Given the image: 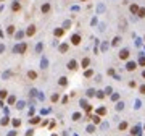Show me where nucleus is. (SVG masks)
Returning <instances> with one entry per match:
<instances>
[{
  "mask_svg": "<svg viewBox=\"0 0 145 136\" xmlns=\"http://www.w3.org/2000/svg\"><path fill=\"white\" fill-rule=\"evenodd\" d=\"M10 76H11V71H5L3 75H2V78H3V80H8Z\"/></svg>",
  "mask_w": 145,
  "mask_h": 136,
  "instance_id": "32",
  "label": "nucleus"
},
{
  "mask_svg": "<svg viewBox=\"0 0 145 136\" xmlns=\"http://www.w3.org/2000/svg\"><path fill=\"white\" fill-rule=\"evenodd\" d=\"M139 65H140V66H145V55H140V57H139Z\"/></svg>",
  "mask_w": 145,
  "mask_h": 136,
  "instance_id": "27",
  "label": "nucleus"
},
{
  "mask_svg": "<svg viewBox=\"0 0 145 136\" xmlns=\"http://www.w3.org/2000/svg\"><path fill=\"white\" fill-rule=\"evenodd\" d=\"M107 113V109L105 107H100V109H97V115H105Z\"/></svg>",
  "mask_w": 145,
  "mask_h": 136,
  "instance_id": "25",
  "label": "nucleus"
},
{
  "mask_svg": "<svg viewBox=\"0 0 145 136\" xmlns=\"http://www.w3.org/2000/svg\"><path fill=\"white\" fill-rule=\"evenodd\" d=\"M64 29V31H66V29H69V28H71V21H69V19H64L63 21V26H61Z\"/></svg>",
  "mask_w": 145,
  "mask_h": 136,
  "instance_id": "20",
  "label": "nucleus"
},
{
  "mask_svg": "<svg viewBox=\"0 0 145 136\" xmlns=\"http://www.w3.org/2000/svg\"><path fill=\"white\" fill-rule=\"evenodd\" d=\"M92 122H94V123H100V115H92Z\"/></svg>",
  "mask_w": 145,
  "mask_h": 136,
  "instance_id": "29",
  "label": "nucleus"
},
{
  "mask_svg": "<svg viewBox=\"0 0 145 136\" xmlns=\"http://www.w3.org/2000/svg\"><path fill=\"white\" fill-rule=\"evenodd\" d=\"M34 34H36V26H34V24H29L27 29H26V36L27 37H32Z\"/></svg>",
  "mask_w": 145,
  "mask_h": 136,
  "instance_id": "4",
  "label": "nucleus"
},
{
  "mask_svg": "<svg viewBox=\"0 0 145 136\" xmlns=\"http://www.w3.org/2000/svg\"><path fill=\"white\" fill-rule=\"evenodd\" d=\"M15 29H16V28L13 26V24H10V26L7 28V33H8L10 36H15V34H16V33H15Z\"/></svg>",
  "mask_w": 145,
  "mask_h": 136,
  "instance_id": "18",
  "label": "nucleus"
},
{
  "mask_svg": "<svg viewBox=\"0 0 145 136\" xmlns=\"http://www.w3.org/2000/svg\"><path fill=\"white\" fill-rule=\"evenodd\" d=\"M5 52V44H0V54H3Z\"/></svg>",
  "mask_w": 145,
  "mask_h": 136,
  "instance_id": "45",
  "label": "nucleus"
},
{
  "mask_svg": "<svg viewBox=\"0 0 145 136\" xmlns=\"http://www.w3.org/2000/svg\"><path fill=\"white\" fill-rule=\"evenodd\" d=\"M84 76H85V78H90V76H94V70H85V71H84Z\"/></svg>",
  "mask_w": 145,
  "mask_h": 136,
  "instance_id": "24",
  "label": "nucleus"
},
{
  "mask_svg": "<svg viewBox=\"0 0 145 136\" xmlns=\"http://www.w3.org/2000/svg\"><path fill=\"white\" fill-rule=\"evenodd\" d=\"M50 99H52V102H56V100L60 99V96H58V94L55 92V94H53V96H52V97H50Z\"/></svg>",
  "mask_w": 145,
  "mask_h": 136,
  "instance_id": "36",
  "label": "nucleus"
},
{
  "mask_svg": "<svg viewBox=\"0 0 145 136\" xmlns=\"http://www.w3.org/2000/svg\"><path fill=\"white\" fill-rule=\"evenodd\" d=\"M144 41H145V36H144Z\"/></svg>",
  "mask_w": 145,
  "mask_h": 136,
  "instance_id": "54",
  "label": "nucleus"
},
{
  "mask_svg": "<svg viewBox=\"0 0 145 136\" xmlns=\"http://www.w3.org/2000/svg\"><path fill=\"white\" fill-rule=\"evenodd\" d=\"M39 122H40V118H39V117H32V118H31V123H34V125L39 123Z\"/></svg>",
  "mask_w": 145,
  "mask_h": 136,
  "instance_id": "35",
  "label": "nucleus"
},
{
  "mask_svg": "<svg viewBox=\"0 0 145 136\" xmlns=\"http://www.w3.org/2000/svg\"><path fill=\"white\" fill-rule=\"evenodd\" d=\"M23 107H24V102H23V100L16 104V109H18V110H21V109H23Z\"/></svg>",
  "mask_w": 145,
  "mask_h": 136,
  "instance_id": "38",
  "label": "nucleus"
},
{
  "mask_svg": "<svg viewBox=\"0 0 145 136\" xmlns=\"http://www.w3.org/2000/svg\"><path fill=\"white\" fill-rule=\"evenodd\" d=\"M137 16H139V18H145V8H144V7H140L139 13H137Z\"/></svg>",
  "mask_w": 145,
  "mask_h": 136,
  "instance_id": "23",
  "label": "nucleus"
},
{
  "mask_svg": "<svg viewBox=\"0 0 145 136\" xmlns=\"http://www.w3.org/2000/svg\"><path fill=\"white\" fill-rule=\"evenodd\" d=\"M81 2H85V0H81Z\"/></svg>",
  "mask_w": 145,
  "mask_h": 136,
  "instance_id": "52",
  "label": "nucleus"
},
{
  "mask_svg": "<svg viewBox=\"0 0 145 136\" xmlns=\"http://www.w3.org/2000/svg\"><path fill=\"white\" fill-rule=\"evenodd\" d=\"M139 91H140V92H142V94H145V84H142V86H140V88H139Z\"/></svg>",
  "mask_w": 145,
  "mask_h": 136,
  "instance_id": "43",
  "label": "nucleus"
},
{
  "mask_svg": "<svg viewBox=\"0 0 145 136\" xmlns=\"http://www.w3.org/2000/svg\"><path fill=\"white\" fill-rule=\"evenodd\" d=\"M98 29H100V31H105V24H103V23H100V24H98Z\"/></svg>",
  "mask_w": 145,
  "mask_h": 136,
  "instance_id": "46",
  "label": "nucleus"
},
{
  "mask_svg": "<svg viewBox=\"0 0 145 136\" xmlns=\"http://www.w3.org/2000/svg\"><path fill=\"white\" fill-rule=\"evenodd\" d=\"M129 55H131L129 49H121V52H119V58H121V60H127Z\"/></svg>",
  "mask_w": 145,
  "mask_h": 136,
  "instance_id": "2",
  "label": "nucleus"
},
{
  "mask_svg": "<svg viewBox=\"0 0 145 136\" xmlns=\"http://www.w3.org/2000/svg\"><path fill=\"white\" fill-rule=\"evenodd\" d=\"M0 2H5V0H0Z\"/></svg>",
  "mask_w": 145,
  "mask_h": 136,
  "instance_id": "51",
  "label": "nucleus"
},
{
  "mask_svg": "<svg viewBox=\"0 0 145 136\" xmlns=\"http://www.w3.org/2000/svg\"><path fill=\"white\" fill-rule=\"evenodd\" d=\"M139 130H140V127H134L131 133H132V135H137V133H139Z\"/></svg>",
  "mask_w": 145,
  "mask_h": 136,
  "instance_id": "39",
  "label": "nucleus"
},
{
  "mask_svg": "<svg viewBox=\"0 0 145 136\" xmlns=\"http://www.w3.org/2000/svg\"><path fill=\"white\" fill-rule=\"evenodd\" d=\"M105 92H107V94H111V88H110V86H108V88L105 89Z\"/></svg>",
  "mask_w": 145,
  "mask_h": 136,
  "instance_id": "49",
  "label": "nucleus"
},
{
  "mask_svg": "<svg viewBox=\"0 0 145 136\" xmlns=\"http://www.w3.org/2000/svg\"><path fill=\"white\" fill-rule=\"evenodd\" d=\"M58 50H60V54H66V52L69 50V44H68V42L60 44V45H58Z\"/></svg>",
  "mask_w": 145,
  "mask_h": 136,
  "instance_id": "5",
  "label": "nucleus"
},
{
  "mask_svg": "<svg viewBox=\"0 0 145 136\" xmlns=\"http://www.w3.org/2000/svg\"><path fill=\"white\" fill-rule=\"evenodd\" d=\"M97 97H98V99H103V97H105V92H103V91H97Z\"/></svg>",
  "mask_w": 145,
  "mask_h": 136,
  "instance_id": "34",
  "label": "nucleus"
},
{
  "mask_svg": "<svg viewBox=\"0 0 145 136\" xmlns=\"http://www.w3.org/2000/svg\"><path fill=\"white\" fill-rule=\"evenodd\" d=\"M94 131H95V127H94V125H89V127H87V133H94Z\"/></svg>",
  "mask_w": 145,
  "mask_h": 136,
  "instance_id": "37",
  "label": "nucleus"
},
{
  "mask_svg": "<svg viewBox=\"0 0 145 136\" xmlns=\"http://www.w3.org/2000/svg\"><path fill=\"white\" fill-rule=\"evenodd\" d=\"M27 50V44L26 42H19V44H16L15 47H13V54H24Z\"/></svg>",
  "mask_w": 145,
  "mask_h": 136,
  "instance_id": "1",
  "label": "nucleus"
},
{
  "mask_svg": "<svg viewBox=\"0 0 145 136\" xmlns=\"http://www.w3.org/2000/svg\"><path fill=\"white\" fill-rule=\"evenodd\" d=\"M119 42H121V37H119V36H116L115 39H113V41H111V45H113V47H118V45H119Z\"/></svg>",
  "mask_w": 145,
  "mask_h": 136,
  "instance_id": "19",
  "label": "nucleus"
},
{
  "mask_svg": "<svg viewBox=\"0 0 145 136\" xmlns=\"http://www.w3.org/2000/svg\"><path fill=\"white\" fill-rule=\"evenodd\" d=\"M40 68H42V70H45V68H48V58H47L45 55H44V57L40 58Z\"/></svg>",
  "mask_w": 145,
  "mask_h": 136,
  "instance_id": "7",
  "label": "nucleus"
},
{
  "mask_svg": "<svg viewBox=\"0 0 145 136\" xmlns=\"http://www.w3.org/2000/svg\"><path fill=\"white\" fill-rule=\"evenodd\" d=\"M58 84H60V86H68V78H66V76H61V78L58 80Z\"/></svg>",
  "mask_w": 145,
  "mask_h": 136,
  "instance_id": "17",
  "label": "nucleus"
},
{
  "mask_svg": "<svg viewBox=\"0 0 145 136\" xmlns=\"http://www.w3.org/2000/svg\"><path fill=\"white\" fill-rule=\"evenodd\" d=\"M144 128H145V127H144Z\"/></svg>",
  "mask_w": 145,
  "mask_h": 136,
  "instance_id": "55",
  "label": "nucleus"
},
{
  "mask_svg": "<svg viewBox=\"0 0 145 136\" xmlns=\"http://www.w3.org/2000/svg\"><path fill=\"white\" fill-rule=\"evenodd\" d=\"M32 135H34V131H32V130H29V131L26 133V136H32Z\"/></svg>",
  "mask_w": 145,
  "mask_h": 136,
  "instance_id": "48",
  "label": "nucleus"
},
{
  "mask_svg": "<svg viewBox=\"0 0 145 136\" xmlns=\"http://www.w3.org/2000/svg\"><path fill=\"white\" fill-rule=\"evenodd\" d=\"M123 109H124V104H123V102L119 100L118 104H116V110H123Z\"/></svg>",
  "mask_w": 145,
  "mask_h": 136,
  "instance_id": "33",
  "label": "nucleus"
},
{
  "mask_svg": "<svg viewBox=\"0 0 145 136\" xmlns=\"http://www.w3.org/2000/svg\"><path fill=\"white\" fill-rule=\"evenodd\" d=\"M11 123H13V127H19V125H21V122H19V120H13Z\"/></svg>",
  "mask_w": 145,
  "mask_h": 136,
  "instance_id": "41",
  "label": "nucleus"
},
{
  "mask_svg": "<svg viewBox=\"0 0 145 136\" xmlns=\"http://www.w3.org/2000/svg\"><path fill=\"white\" fill-rule=\"evenodd\" d=\"M119 99V94H111V100H118Z\"/></svg>",
  "mask_w": 145,
  "mask_h": 136,
  "instance_id": "42",
  "label": "nucleus"
},
{
  "mask_svg": "<svg viewBox=\"0 0 145 136\" xmlns=\"http://www.w3.org/2000/svg\"><path fill=\"white\" fill-rule=\"evenodd\" d=\"M85 94H87V97H94V96H97V91L95 89H87V92H85Z\"/></svg>",
  "mask_w": 145,
  "mask_h": 136,
  "instance_id": "21",
  "label": "nucleus"
},
{
  "mask_svg": "<svg viewBox=\"0 0 145 136\" xmlns=\"http://www.w3.org/2000/svg\"><path fill=\"white\" fill-rule=\"evenodd\" d=\"M50 10H52V7H50V3H48V2H45V3H42V7H40V11H42L44 15H45V13H48Z\"/></svg>",
  "mask_w": 145,
  "mask_h": 136,
  "instance_id": "6",
  "label": "nucleus"
},
{
  "mask_svg": "<svg viewBox=\"0 0 145 136\" xmlns=\"http://www.w3.org/2000/svg\"><path fill=\"white\" fill-rule=\"evenodd\" d=\"M15 102H16V97H15V96H10V97H8V104H10V105H13Z\"/></svg>",
  "mask_w": 145,
  "mask_h": 136,
  "instance_id": "31",
  "label": "nucleus"
},
{
  "mask_svg": "<svg viewBox=\"0 0 145 136\" xmlns=\"http://www.w3.org/2000/svg\"><path fill=\"white\" fill-rule=\"evenodd\" d=\"M72 120H74V122H77V120H81V113H79V112H76V113H72Z\"/></svg>",
  "mask_w": 145,
  "mask_h": 136,
  "instance_id": "30",
  "label": "nucleus"
},
{
  "mask_svg": "<svg viewBox=\"0 0 145 136\" xmlns=\"http://www.w3.org/2000/svg\"><path fill=\"white\" fill-rule=\"evenodd\" d=\"M89 65H90V58H89V57H84L82 62H81V66L82 68H89Z\"/></svg>",
  "mask_w": 145,
  "mask_h": 136,
  "instance_id": "11",
  "label": "nucleus"
},
{
  "mask_svg": "<svg viewBox=\"0 0 145 136\" xmlns=\"http://www.w3.org/2000/svg\"><path fill=\"white\" fill-rule=\"evenodd\" d=\"M27 78H29V80H37V73L34 71V70H29V71H27Z\"/></svg>",
  "mask_w": 145,
  "mask_h": 136,
  "instance_id": "15",
  "label": "nucleus"
},
{
  "mask_svg": "<svg viewBox=\"0 0 145 136\" xmlns=\"http://www.w3.org/2000/svg\"><path fill=\"white\" fill-rule=\"evenodd\" d=\"M53 34H55V37H61L64 34V29H63V28H55Z\"/></svg>",
  "mask_w": 145,
  "mask_h": 136,
  "instance_id": "12",
  "label": "nucleus"
},
{
  "mask_svg": "<svg viewBox=\"0 0 145 136\" xmlns=\"http://www.w3.org/2000/svg\"><path fill=\"white\" fill-rule=\"evenodd\" d=\"M44 50V42H37L36 44V54H40Z\"/></svg>",
  "mask_w": 145,
  "mask_h": 136,
  "instance_id": "16",
  "label": "nucleus"
},
{
  "mask_svg": "<svg viewBox=\"0 0 145 136\" xmlns=\"http://www.w3.org/2000/svg\"><path fill=\"white\" fill-rule=\"evenodd\" d=\"M81 41H82L81 34H72V36H71V44L72 45H79V44H81Z\"/></svg>",
  "mask_w": 145,
  "mask_h": 136,
  "instance_id": "3",
  "label": "nucleus"
},
{
  "mask_svg": "<svg viewBox=\"0 0 145 136\" xmlns=\"http://www.w3.org/2000/svg\"><path fill=\"white\" fill-rule=\"evenodd\" d=\"M118 128H119V131H123V130H126V128H127V122H121Z\"/></svg>",
  "mask_w": 145,
  "mask_h": 136,
  "instance_id": "26",
  "label": "nucleus"
},
{
  "mask_svg": "<svg viewBox=\"0 0 145 136\" xmlns=\"http://www.w3.org/2000/svg\"><path fill=\"white\" fill-rule=\"evenodd\" d=\"M26 36V31H16V34H15V39L16 41H21L23 37Z\"/></svg>",
  "mask_w": 145,
  "mask_h": 136,
  "instance_id": "14",
  "label": "nucleus"
},
{
  "mask_svg": "<svg viewBox=\"0 0 145 136\" xmlns=\"http://www.w3.org/2000/svg\"><path fill=\"white\" fill-rule=\"evenodd\" d=\"M8 122H10L8 118H7V117H3L2 120H0V125H2V127H5V125H8Z\"/></svg>",
  "mask_w": 145,
  "mask_h": 136,
  "instance_id": "28",
  "label": "nucleus"
},
{
  "mask_svg": "<svg viewBox=\"0 0 145 136\" xmlns=\"http://www.w3.org/2000/svg\"><path fill=\"white\" fill-rule=\"evenodd\" d=\"M136 68H137L136 62H127V63H126V70H127V71H134Z\"/></svg>",
  "mask_w": 145,
  "mask_h": 136,
  "instance_id": "8",
  "label": "nucleus"
},
{
  "mask_svg": "<svg viewBox=\"0 0 145 136\" xmlns=\"http://www.w3.org/2000/svg\"><path fill=\"white\" fill-rule=\"evenodd\" d=\"M139 10H140V7H139L137 3H132V5L129 7V11H131L132 15H137V13H139Z\"/></svg>",
  "mask_w": 145,
  "mask_h": 136,
  "instance_id": "9",
  "label": "nucleus"
},
{
  "mask_svg": "<svg viewBox=\"0 0 145 136\" xmlns=\"http://www.w3.org/2000/svg\"><path fill=\"white\" fill-rule=\"evenodd\" d=\"M52 136H56V135H52Z\"/></svg>",
  "mask_w": 145,
  "mask_h": 136,
  "instance_id": "53",
  "label": "nucleus"
},
{
  "mask_svg": "<svg viewBox=\"0 0 145 136\" xmlns=\"http://www.w3.org/2000/svg\"><path fill=\"white\" fill-rule=\"evenodd\" d=\"M108 75H111V76H115L116 73H115V70H113V68H110V70H108Z\"/></svg>",
  "mask_w": 145,
  "mask_h": 136,
  "instance_id": "47",
  "label": "nucleus"
},
{
  "mask_svg": "<svg viewBox=\"0 0 145 136\" xmlns=\"http://www.w3.org/2000/svg\"><path fill=\"white\" fill-rule=\"evenodd\" d=\"M66 66H68V70H76V68H77V62L72 58V60H69V62H68V65H66Z\"/></svg>",
  "mask_w": 145,
  "mask_h": 136,
  "instance_id": "10",
  "label": "nucleus"
},
{
  "mask_svg": "<svg viewBox=\"0 0 145 136\" xmlns=\"http://www.w3.org/2000/svg\"><path fill=\"white\" fill-rule=\"evenodd\" d=\"M121 29H123V31H124V29H126V21H124V19H123V21H121Z\"/></svg>",
  "mask_w": 145,
  "mask_h": 136,
  "instance_id": "44",
  "label": "nucleus"
},
{
  "mask_svg": "<svg viewBox=\"0 0 145 136\" xmlns=\"http://www.w3.org/2000/svg\"><path fill=\"white\" fill-rule=\"evenodd\" d=\"M107 49H108V44H107V42H103V44H102V52H105Z\"/></svg>",
  "mask_w": 145,
  "mask_h": 136,
  "instance_id": "40",
  "label": "nucleus"
},
{
  "mask_svg": "<svg viewBox=\"0 0 145 136\" xmlns=\"http://www.w3.org/2000/svg\"><path fill=\"white\" fill-rule=\"evenodd\" d=\"M11 10H13V11H19V10H21V3H19L18 0H15V2L11 3Z\"/></svg>",
  "mask_w": 145,
  "mask_h": 136,
  "instance_id": "13",
  "label": "nucleus"
},
{
  "mask_svg": "<svg viewBox=\"0 0 145 136\" xmlns=\"http://www.w3.org/2000/svg\"><path fill=\"white\" fill-rule=\"evenodd\" d=\"M8 97V91H5V89H2L0 91V100H3V99H7Z\"/></svg>",
  "mask_w": 145,
  "mask_h": 136,
  "instance_id": "22",
  "label": "nucleus"
},
{
  "mask_svg": "<svg viewBox=\"0 0 145 136\" xmlns=\"http://www.w3.org/2000/svg\"><path fill=\"white\" fill-rule=\"evenodd\" d=\"M142 76H144V78H145V70H144V71H142Z\"/></svg>",
  "mask_w": 145,
  "mask_h": 136,
  "instance_id": "50",
  "label": "nucleus"
}]
</instances>
